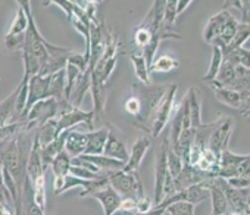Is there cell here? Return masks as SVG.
Instances as JSON below:
<instances>
[{
	"label": "cell",
	"instance_id": "cell-1",
	"mask_svg": "<svg viewBox=\"0 0 250 215\" xmlns=\"http://www.w3.org/2000/svg\"><path fill=\"white\" fill-rule=\"evenodd\" d=\"M118 52H119V40L113 31H107L104 39V52L102 58L97 61L94 68L91 69V86L90 91L93 96V114L94 120H100L104 106H106V83L109 81L112 72L118 64Z\"/></svg>",
	"mask_w": 250,
	"mask_h": 215
},
{
	"label": "cell",
	"instance_id": "cell-2",
	"mask_svg": "<svg viewBox=\"0 0 250 215\" xmlns=\"http://www.w3.org/2000/svg\"><path fill=\"white\" fill-rule=\"evenodd\" d=\"M69 108H72V105L69 102H58L53 97L39 100L28 109L25 120H24L22 130L28 131V133L36 131L47 121L58 118L62 112L68 111Z\"/></svg>",
	"mask_w": 250,
	"mask_h": 215
},
{
	"label": "cell",
	"instance_id": "cell-3",
	"mask_svg": "<svg viewBox=\"0 0 250 215\" xmlns=\"http://www.w3.org/2000/svg\"><path fill=\"white\" fill-rule=\"evenodd\" d=\"M40 143L37 136H34L30 155L27 159V178L31 183V187L34 190V199L37 205L44 211L47 203V194H46V168L42 162V153H40Z\"/></svg>",
	"mask_w": 250,
	"mask_h": 215
},
{
	"label": "cell",
	"instance_id": "cell-4",
	"mask_svg": "<svg viewBox=\"0 0 250 215\" xmlns=\"http://www.w3.org/2000/svg\"><path fill=\"white\" fill-rule=\"evenodd\" d=\"M169 149V139L164 137L158 152H156V167H155V199L153 206H158L165 197L172 196L175 190L174 178L168 172L167 167V153Z\"/></svg>",
	"mask_w": 250,
	"mask_h": 215
},
{
	"label": "cell",
	"instance_id": "cell-5",
	"mask_svg": "<svg viewBox=\"0 0 250 215\" xmlns=\"http://www.w3.org/2000/svg\"><path fill=\"white\" fill-rule=\"evenodd\" d=\"M167 86H145V84H134L133 94H136L142 103V114L139 120L134 121V126L146 133H150V120L153 109L156 108L158 102L161 100L162 94L165 93Z\"/></svg>",
	"mask_w": 250,
	"mask_h": 215
},
{
	"label": "cell",
	"instance_id": "cell-6",
	"mask_svg": "<svg viewBox=\"0 0 250 215\" xmlns=\"http://www.w3.org/2000/svg\"><path fill=\"white\" fill-rule=\"evenodd\" d=\"M177 91H178L177 84H168L165 88V93L162 94L161 100L158 102L156 108L153 109L152 120H150V134L153 136V139L158 137L164 131L171 117L174 115L175 106H177L175 103Z\"/></svg>",
	"mask_w": 250,
	"mask_h": 215
},
{
	"label": "cell",
	"instance_id": "cell-7",
	"mask_svg": "<svg viewBox=\"0 0 250 215\" xmlns=\"http://www.w3.org/2000/svg\"><path fill=\"white\" fill-rule=\"evenodd\" d=\"M119 194L124 197H131V199H140L145 196V189L143 183L139 177L137 171H130V172H124L118 171L110 175V183H109Z\"/></svg>",
	"mask_w": 250,
	"mask_h": 215
},
{
	"label": "cell",
	"instance_id": "cell-8",
	"mask_svg": "<svg viewBox=\"0 0 250 215\" xmlns=\"http://www.w3.org/2000/svg\"><path fill=\"white\" fill-rule=\"evenodd\" d=\"M208 199H209V189L206 186V181H203L200 184H193V186H188L186 189L177 190L172 196L165 197L158 206L165 208V206H168L171 203H175V202H188V203H193V205H199V203H203Z\"/></svg>",
	"mask_w": 250,
	"mask_h": 215
},
{
	"label": "cell",
	"instance_id": "cell-9",
	"mask_svg": "<svg viewBox=\"0 0 250 215\" xmlns=\"http://www.w3.org/2000/svg\"><path fill=\"white\" fill-rule=\"evenodd\" d=\"M209 87L212 88V91L215 93V97L224 103L225 106H229L232 109L238 111L243 117H249V96L250 91H244V93H238L235 90L231 88H225V87H218V86H212L209 84Z\"/></svg>",
	"mask_w": 250,
	"mask_h": 215
},
{
	"label": "cell",
	"instance_id": "cell-10",
	"mask_svg": "<svg viewBox=\"0 0 250 215\" xmlns=\"http://www.w3.org/2000/svg\"><path fill=\"white\" fill-rule=\"evenodd\" d=\"M93 121H94V114L93 111H83L81 108H69L68 111L62 112L58 118H56V124H58V130L62 134L63 131H68L71 129H74L75 126L80 124H85L90 130L93 129Z\"/></svg>",
	"mask_w": 250,
	"mask_h": 215
},
{
	"label": "cell",
	"instance_id": "cell-11",
	"mask_svg": "<svg viewBox=\"0 0 250 215\" xmlns=\"http://www.w3.org/2000/svg\"><path fill=\"white\" fill-rule=\"evenodd\" d=\"M232 131H234L232 120L227 117H219V121L209 137L208 148L219 156L224 149H228V142L232 136Z\"/></svg>",
	"mask_w": 250,
	"mask_h": 215
},
{
	"label": "cell",
	"instance_id": "cell-12",
	"mask_svg": "<svg viewBox=\"0 0 250 215\" xmlns=\"http://www.w3.org/2000/svg\"><path fill=\"white\" fill-rule=\"evenodd\" d=\"M229 211L232 212H240V214H249V189H232L231 186L227 184V181L221 177H216Z\"/></svg>",
	"mask_w": 250,
	"mask_h": 215
},
{
	"label": "cell",
	"instance_id": "cell-13",
	"mask_svg": "<svg viewBox=\"0 0 250 215\" xmlns=\"http://www.w3.org/2000/svg\"><path fill=\"white\" fill-rule=\"evenodd\" d=\"M49 84H50V75H33L28 80V96H27V106H25V115L30 108L37 103L39 100L50 97L49 94ZM25 120V118H24Z\"/></svg>",
	"mask_w": 250,
	"mask_h": 215
},
{
	"label": "cell",
	"instance_id": "cell-14",
	"mask_svg": "<svg viewBox=\"0 0 250 215\" xmlns=\"http://www.w3.org/2000/svg\"><path fill=\"white\" fill-rule=\"evenodd\" d=\"M90 197L96 199V200L100 203V206H102L104 215H115V212L119 211L121 200H122L121 194H119L110 184H107V186H104L103 189H100V190L91 193Z\"/></svg>",
	"mask_w": 250,
	"mask_h": 215
},
{
	"label": "cell",
	"instance_id": "cell-15",
	"mask_svg": "<svg viewBox=\"0 0 250 215\" xmlns=\"http://www.w3.org/2000/svg\"><path fill=\"white\" fill-rule=\"evenodd\" d=\"M150 137L147 136H139L137 140L134 142L133 148H131V152H130V156H128V161L125 162L124 168L121 171L124 172H130V171H137L147 153V150L150 149Z\"/></svg>",
	"mask_w": 250,
	"mask_h": 215
},
{
	"label": "cell",
	"instance_id": "cell-16",
	"mask_svg": "<svg viewBox=\"0 0 250 215\" xmlns=\"http://www.w3.org/2000/svg\"><path fill=\"white\" fill-rule=\"evenodd\" d=\"M231 15H232V14L228 11V8H225V9L216 12L215 15H212V17L208 20V22H206V25H205V28H203V40H205L208 44L212 46V44L218 40V37H219V34H221V31H222V27L225 25V22L228 21V18H229Z\"/></svg>",
	"mask_w": 250,
	"mask_h": 215
},
{
	"label": "cell",
	"instance_id": "cell-17",
	"mask_svg": "<svg viewBox=\"0 0 250 215\" xmlns=\"http://www.w3.org/2000/svg\"><path fill=\"white\" fill-rule=\"evenodd\" d=\"M187 99V108H188V120H190V127L191 129H199L203 121H202V93L196 86H191L188 91L186 93Z\"/></svg>",
	"mask_w": 250,
	"mask_h": 215
},
{
	"label": "cell",
	"instance_id": "cell-18",
	"mask_svg": "<svg viewBox=\"0 0 250 215\" xmlns=\"http://www.w3.org/2000/svg\"><path fill=\"white\" fill-rule=\"evenodd\" d=\"M212 178L209 174L200 171L199 168L196 167H191L188 164H184L181 172L178 174V177L174 180V184H175V190H181V189H186L188 186H193V184H200L206 180Z\"/></svg>",
	"mask_w": 250,
	"mask_h": 215
},
{
	"label": "cell",
	"instance_id": "cell-19",
	"mask_svg": "<svg viewBox=\"0 0 250 215\" xmlns=\"http://www.w3.org/2000/svg\"><path fill=\"white\" fill-rule=\"evenodd\" d=\"M71 156L65 152V149L55 158V161L52 162L50 168L53 171L55 180H53V190L55 194L59 196V190L63 184V178L69 174V168H71Z\"/></svg>",
	"mask_w": 250,
	"mask_h": 215
},
{
	"label": "cell",
	"instance_id": "cell-20",
	"mask_svg": "<svg viewBox=\"0 0 250 215\" xmlns=\"http://www.w3.org/2000/svg\"><path fill=\"white\" fill-rule=\"evenodd\" d=\"M206 186L209 189V199L212 202L210 214H213V215H225L228 212V203H227L225 194H224L216 177L206 180Z\"/></svg>",
	"mask_w": 250,
	"mask_h": 215
},
{
	"label": "cell",
	"instance_id": "cell-21",
	"mask_svg": "<svg viewBox=\"0 0 250 215\" xmlns=\"http://www.w3.org/2000/svg\"><path fill=\"white\" fill-rule=\"evenodd\" d=\"M85 148H87V133L68 130L65 137V152L71 158H77L85 152Z\"/></svg>",
	"mask_w": 250,
	"mask_h": 215
},
{
	"label": "cell",
	"instance_id": "cell-22",
	"mask_svg": "<svg viewBox=\"0 0 250 215\" xmlns=\"http://www.w3.org/2000/svg\"><path fill=\"white\" fill-rule=\"evenodd\" d=\"M103 155L125 164L128 161L130 152H128L127 146H125V143L122 140H119L113 133L109 131V136L106 139V145H104V149H103Z\"/></svg>",
	"mask_w": 250,
	"mask_h": 215
},
{
	"label": "cell",
	"instance_id": "cell-23",
	"mask_svg": "<svg viewBox=\"0 0 250 215\" xmlns=\"http://www.w3.org/2000/svg\"><path fill=\"white\" fill-rule=\"evenodd\" d=\"M107 136H109L107 127H102L99 130L87 133V148L83 155H103Z\"/></svg>",
	"mask_w": 250,
	"mask_h": 215
},
{
	"label": "cell",
	"instance_id": "cell-24",
	"mask_svg": "<svg viewBox=\"0 0 250 215\" xmlns=\"http://www.w3.org/2000/svg\"><path fill=\"white\" fill-rule=\"evenodd\" d=\"M66 133L68 131H63L58 139H55L53 142H50L49 145L46 146H40V153H42V162H43V167L47 170V167L52 165V162L55 161V158L65 149V137H66Z\"/></svg>",
	"mask_w": 250,
	"mask_h": 215
},
{
	"label": "cell",
	"instance_id": "cell-25",
	"mask_svg": "<svg viewBox=\"0 0 250 215\" xmlns=\"http://www.w3.org/2000/svg\"><path fill=\"white\" fill-rule=\"evenodd\" d=\"M18 3V9H17V15L8 30V33L5 36H9V37H24L25 36V31L28 28V15H27V11L22 5V2H17Z\"/></svg>",
	"mask_w": 250,
	"mask_h": 215
},
{
	"label": "cell",
	"instance_id": "cell-26",
	"mask_svg": "<svg viewBox=\"0 0 250 215\" xmlns=\"http://www.w3.org/2000/svg\"><path fill=\"white\" fill-rule=\"evenodd\" d=\"M65 87H66L65 69H61V71L50 75V84H49L50 97L56 99L58 102H68L65 97Z\"/></svg>",
	"mask_w": 250,
	"mask_h": 215
},
{
	"label": "cell",
	"instance_id": "cell-27",
	"mask_svg": "<svg viewBox=\"0 0 250 215\" xmlns=\"http://www.w3.org/2000/svg\"><path fill=\"white\" fill-rule=\"evenodd\" d=\"M249 36H250V27L249 24H243L240 22L238 24V28L235 31V36L234 39L231 40V43L227 46V47H222V53L225 52H231V50H235V49H249Z\"/></svg>",
	"mask_w": 250,
	"mask_h": 215
},
{
	"label": "cell",
	"instance_id": "cell-28",
	"mask_svg": "<svg viewBox=\"0 0 250 215\" xmlns=\"http://www.w3.org/2000/svg\"><path fill=\"white\" fill-rule=\"evenodd\" d=\"M238 24H240V21H238L234 15H231V17L228 18V21L225 22V25L222 27V31H221L218 40H216L212 46H218V47H221V49H222V47H227V46L231 43V40L234 39L235 31H237V28H238Z\"/></svg>",
	"mask_w": 250,
	"mask_h": 215
},
{
	"label": "cell",
	"instance_id": "cell-29",
	"mask_svg": "<svg viewBox=\"0 0 250 215\" xmlns=\"http://www.w3.org/2000/svg\"><path fill=\"white\" fill-rule=\"evenodd\" d=\"M130 58H131L134 72H136V77L139 78V81L145 86H150V71H149V66L145 61L143 55L142 53H131Z\"/></svg>",
	"mask_w": 250,
	"mask_h": 215
},
{
	"label": "cell",
	"instance_id": "cell-30",
	"mask_svg": "<svg viewBox=\"0 0 250 215\" xmlns=\"http://www.w3.org/2000/svg\"><path fill=\"white\" fill-rule=\"evenodd\" d=\"M224 61V56H222V50L221 47L218 46H212V58H210V64H209V68H208V72L203 75V81L205 83H212L221 68V64Z\"/></svg>",
	"mask_w": 250,
	"mask_h": 215
},
{
	"label": "cell",
	"instance_id": "cell-31",
	"mask_svg": "<svg viewBox=\"0 0 250 215\" xmlns=\"http://www.w3.org/2000/svg\"><path fill=\"white\" fill-rule=\"evenodd\" d=\"M178 66H180V62L177 59H174L168 55H162L153 61L149 71H150V74H153V72H164L165 74V72H171V71L177 69Z\"/></svg>",
	"mask_w": 250,
	"mask_h": 215
},
{
	"label": "cell",
	"instance_id": "cell-32",
	"mask_svg": "<svg viewBox=\"0 0 250 215\" xmlns=\"http://www.w3.org/2000/svg\"><path fill=\"white\" fill-rule=\"evenodd\" d=\"M250 158L249 155H235L229 149H224L219 155V168H232Z\"/></svg>",
	"mask_w": 250,
	"mask_h": 215
},
{
	"label": "cell",
	"instance_id": "cell-33",
	"mask_svg": "<svg viewBox=\"0 0 250 215\" xmlns=\"http://www.w3.org/2000/svg\"><path fill=\"white\" fill-rule=\"evenodd\" d=\"M167 167H168V172L169 175L175 180L178 177V174L181 172L183 167H184V161L181 159V156L174 152L171 148L168 149V153H167Z\"/></svg>",
	"mask_w": 250,
	"mask_h": 215
},
{
	"label": "cell",
	"instance_id": "cell-34",
	"mask_svg": "<svg viewBox=\"0 0 250 215\" xmlns=\"http://www.w3.org/2000/svg\"><path fill=\"white\" fill-rule=\"evenodd\" d=\"M196 205L188 202H175L165 206V212L169 215H194Z\"/></svg>",
	"mask_w": 250,
	"mask_h": 215
},
{
	"label": "cell",
	"instance_id": "cell-35",
	"mask_svg": "<svg viewBox=\"0 0 250 215\" xmlns=\"http://www.w3.org/2000/svg\"><path fill=\"white\" fill-rule=\"evenodd\" d=\"M177 0H165V9H164V25L174 28L177 21Z\"/></svg>",
	"mask_w": 250,
	"mask_h": 215
},
{
	"label": "cell",
	"instance_id": "cell-36",
	"mask_svg": "<svg viewBox=\"0 0 250 215\" xmlns=\"http://www.w3.org/2000/svg\"><path fill=\"white\" fill-rule=\"evenodd\" d=\"M124 109H125V112H127L128 115L134 117V120H139V117L142 114V103H140L139 97L131 93L127 97V100L124 102Z\"/></svg>",
	"mask_w": 250,
	"mask_h": 215
},
{
	"label": "cell",
	"instance_id": "cell-37",
	"mask_svg": "<svg viewBox=\"0 0 250 215\" xmlns=\"http://www.w3.org/2000/svg\"><path fill=\"white\" fill-rule=\"evenodd\" d=\"M152 31L145 27V25H139L136 30H134V44L139 47V49H143L149 44V42L152 40Z\"/></svg>",
	"mask_w": 250,
	"mask_h": 215
},
{
	"label": "cell",
	"instance_id": "cell-38",
	"mask_svg": "<svg viewBox=\"0 0 250 215\" xmlns=\"http://www.w3.org/2000/svg\"><path fill=\"white\" fill-rule=\"evenodd\" d=\"M69 174H72V175H75V177H78L81 180H97V178L103 177L107 172H104V174H96V172H93V171H90L87 168H83V167H78V165H72L71 164Z\"/></svg>",
	"mask_w": 250,
	"mask_h": 215
},
{
	"label": "cell",
	"instance_id": "cell-39",
	"mask_svg": "<svg viewBox=\"0 0 250 215\" xmlns=\"http://www.w3.org/2000/svg\"><path fill=\"white\" fill-rule=\"evenodd\" d=\"M68 64L75 65V66H77V68H80L83 72L88 68V61L84 58V55H81V53H75V52H72V53L69 55V58H68Z\"/></svg>",
	"mask_w": 250,
	"mask_h": 215
},
{
	"label": "cell",
	"instance_id": "cell-40",
	"mask_svg": "<svg viewBox=\"0 0 250 215\" xmlns=\"http://www.w3.org/2000/svg\"><path fill=\"white\" fill-rule=\"evenodd\" d=\"M155 206H153V200L149 197V196H142L140 199H137V203H136V214H143V212H149L152 211Z\"/></svg>",
	"mask_w": 250,
	"mask_h": 215
},
{
	"label": "cell",
	"instance_id": "cell-41",
	"mask_svg": "<svg viewBox=\"0 0 250 215\" xmlns=\"http://www.w3.org/2000/svg\"><path fill=\"white\" fill-rule=\"evenodd\" d=\"M225 181L232 189H249V186H250L249 177H232V178H228Z\"/></svg>",
	"mask_w": 250,
	"mask_h": 215
},
{
	"label": "cell",
	"instance_id": "cell-42",
	"mask_svg": "<svg viewBox=\"0 0 250 215\" xmlns=\"http://www.w3.org/2000/svg\"><path fill=\"white\" fill-rule=\"evenodd\" d=\"M136 203L137 200L136 199H131V197H124L121 200V206H119V211L124 212V214H136Z\"/></svg>",
	"mask_w": 250,
	"mask_h": 215
},
{
	"label": "cell",
	"instance_id": "cell-43",
	"mask_svg": "<svg viewBox=\"0 0 250 215\" xmlns=\"http://www.w3.org/2000/svg\"><path fill=\"white\" fill-rule=\"evenodd\" d=\"M191 0H177V18L191 5Z\"/></svg>",
	"mask_w": 250,
	"mask_h": 215
},
{
	"label": "cell",
	"instance_id": "cell-44",
	"mask_svg": "<svg viewBox=\"0 0 250 215\" xmlns=\"http://www.w3.org/2000/svg\"><path fill=\"white\" fill-rule=\"evenodd\" d=\"M0 215H17V212L12 206L0 202Z\"/></svg>",
	"mask_w": 250,
	"mask_h": 215
},
{
	"label": "cell",
	"instance_id": "cell-45",
	"mask_svg": "<svg viewBox=\"0 0 250 215\" xmlns=\"http://www.w3.org/2000/svg\"><path fill=\"white\" fill-rule=\"evenodd\" d=\"M165 208H159V206H155L152 211L149 212H143V214H127V215H165Z\"/></svg>",
	"mask_w": 250,
	"mask_h": 215
},
{
	"label": "cell",
	"instance_id": "cell-46",
	"mask_svg": "<svg viewBox=\"0 0 250 215\" xmlns=\"http://www.w3.org/2000/svg\"><path fill=\"white\" fill-rule=\"evenodd\" d=\"M8 140V139H6ZM6 140H0V150H2V148L5 146V143H6Z\"/></svg>",
	"mask_w": 250,
	"mask_h": 215
}]
</instances>
